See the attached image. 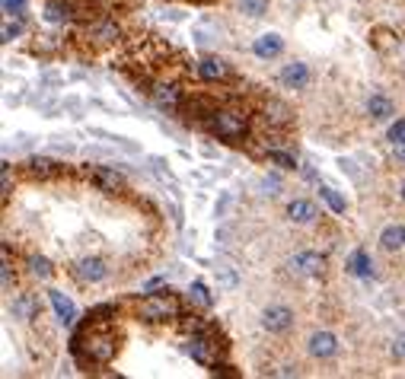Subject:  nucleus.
<instances>
[{
    "label": "nucleus",
    "mask_w": 405,
    "mask_h": 379,
    "mask_svg": "<svg viewBox=\"0 0 405 379\" xmlns=\"http://www.w3.org/2000/svg\"><path fill=\"white\" fill-rule=\"evenodd\" d=\"M71 351L77 354V361H80V363H96V367H106V363H112V357L119 354V338H115V332L106 325V319H99V313L93 309L86 328L74 335Z\"/></svg>",
    "instance_id": "1"
},
{
    "label": "nucleus",
    "mask_w": 405,
    "mask_h": 379,
    "mask_svg": "<svg viewBox=\"0 0 405 379\" xmlns=\"http://www.w3.org/2000/svg\"><path fill=\"white\" fill-rule=\"evenodd\" d=\"M134 313L140 322H173V319H182V303L175 293L163 290V293H147Z\"/></svg>",
    "instance_id": "2"
},
{
    "label": "nucleus",
    "mask_w": 405,
    "mask_h": 379,
    "mask_svg": "<svg viewBox=\"0 0 405 379\" xmlns=\"http://www.w3.org/2000/svg\"><path fill=\"white\" fill-rule=\"evenodd\" d=\"M204 128L211 131L214 138L236 144V140H243L249 134V118L243 109H214L211 118L204 121Z\"/></svg>",
    "instance_id": "3"
},
{
    "label": "nucleus",
    "mask_w": 405,
    "mask_h": 379,
    "mask_svg": "<svg viewBox=\"0 0 405 379\" xmlns=\"http://www.w3.org/2000/svg\"><path fill=\"white\" fill-rule=\"evenodd\" d=\"M262 325L271 335H287L294 328V309L291 306H268L265 313H262Z\"/></svg>",
    "instance_id": "4"
},
{
    "label": "nucleus",
    "mask_w": 405,
    "mask_h": 379,
    "mask_svg": "<svg viewBox=\"0 0 405 379\" xmlns=\"http://www.w3.org/2000/svg\"><path fill=\"white\" fill-rule=\"evenodd\" d=\"M83 176L90 179L93 185L99 188V192H106V194L121 192V188H125L121 172H115V169H109V166H86V169H83Z\"/></svg>",
    "instance_id": "5"
},
{
    "label": "nucleus",
    "mask_w": 405,
    "mask_h": 379,
    "mask_svg": "<svg viewBox=\"0 0 405 379\" xmlns=\"http://www.w3.org/2000/svg\"><path fill=\"white\" fill-rule=\"evenodd\" d=\"M71 271H74V278L80 280V284H99V280L109 278V268H106V261L96 259V255H86V259H80Z\"/></svg>",
    "instance_id": "6"
},
{
    "label": "nucleus",
    "mask_w": 405,
    "mask_h": 379,
    "mask_svg": "<svg viewBox=\"0 0 405 379\" xmlns=\"http://www.w3.org/2000/svg\"><path fill=\"white\" fill-rule=\"evenodd\" d=\"M262 121L268 128H287L294 121V112L287 109V102L281 99H265L262 102Z\"/></svg>",
    "instance_id": "7"
},
{
    "label": "nucleus",
    "mask_w": 405,
    "mask_h": 379,
    "mask_svg": "<svg viewBox=\"0 0 405 379\" xmlns=\"http://www.w3.org/2000/svg\"><path fill=\"white\" fill-rule=\"evenodd\" d=\"M287 220L300 223V226L316 223V220H319V207H316L313 201H306V198H294V201L287 204Z\"/></svg>",
    "instance_id": "8"
},
{
    "label": "nucleus",
    "mask_w": 405,
    "mask_h": 379,
    "mask_svg": "<svg viewBox=\"0 0 405 379\" xmlns=\"http://www.w3.org/2000/svg\"><path fill=\"white\" fill-rule=\"evenodd\" d=\"M86 36H90L96 45H115L121 38V29L115 19H99V23H93V26L86 29Z\"/></svg>",
    "instance_id": "9"
},
{
    "label": "nucleus",
    "mask_w": 405,
    "mask_h": 379,
    "mask_svg": "<svg viewBox=\"0 0 405 379\" xmlns=\"http://www.w3.org/2000/svg\"><path fill=\"white\" fill-rule=\"evenodd\" d=\"M38 296L36 293H19L13 303H10V313H13V319H19V322H32V319H38Z\"/></svg>",
    "instance_id": "10"
},
{
    "label": "nucleus",
    "mask_w": 405,
    "mask_h": 379,
    "mask_svg": "<svg viewBox=\"0 0 405 379\" xmlns=\"http://www.w3.org/2000/svg\"><path fill=\"white\" fill-rule=\"evenodd\" d=\"M154 102L166 112H175L182 105V86L179 83H157L154 86Z\"/></svg>",
    "instance_id": "11"
},
{
    "label": "nucleus",
    "mask_w": 405,
    "mask_h": 379,
    "mask_svg": "<svg viewBox=\"0 0 405 379\" xmlns=\"http://www.w3.org/2000/svg\"><path fill=\"white\" fill-rule=\"evenodd\" d=\"M281 83H284L287 90H306V83H310V67H306L304 61H291V64H284V70H281Z\"/></svg>",
    "instance_id": "12"
},
{
    "label": "nucleus",
    "mask_w": 405,
    "mask_h": 379,
    "mask_svg": "<svg viewBox=\"0 0 405 379\" xmlns=\"http://www.w3.org/2000/svg\"><path fill=\"white\" fill-rule=\"evenodd\" d=\"M252 51H256V57H262V61H271V57H278L284 51V38L278 36V32H265V36H258L256 42H252Z\"/></svg>",
    "instance_id": "13"
},
{
    "label": "nucleus",
    "mask_w": 405,
    "mask_h": 379,
    "mask_svg": "<svg viewBox=\"0 0 405 379\" xmlns=\"http://www.w3.org/2000/svg\"><path fill=\"white\" fill-rule=\"evenodd\" d=\"M198 77L208 80V83H221V80L230 77V67H227V61H221V57H201V61H198Z\"/></svg>",
    "instance_id": "14"
},
{
    "label": "nucleus",
    "mask_w": 405,
    "mask_h": 379,
    "mask_svg": "<svg viewBox=\"0 0 405 379\" xmlns=\"http://www.w3.org/2000/svg\"><path fill=\"white\" fill-rule=\"evenodd\" d=\"M80 16V10L71 0H48L45 3V19L48 23H74Z\"/></svg>",
    "instance_id": "15"
},
{
    "label": "nucleus",
    "mask_w": 405,
    "mask_h": 379,
    "mask_svg": "<svg viewBox=\"0 0 405 379\" xmlns=\"http://www.w3.org/2000/svg\"><path fill=\"white\" fill-rule=\"evenodd\" d=\"M306 351L313 354V357H319V361H326V357H332V354L339 351V338L332 332H316L310 338V344H306Z\"/></svg>",
    "instance_id": "16"
},
{
    "label": "nucleus",
    "mask_w": 405,
    "mask_h": 379,
    "mask_svg": "<svg viewBox=\"0 0 405 379\" xmlns=\"http://www.w3.org/2000/svg\"><path fill=\"white\" fill-rule=\"evenodd\" d=\"M297 271L300 274H306V278H319V274H326V259L319 255V252H300L294 259Z\"/></svg>",
    "instance_id": "17"
},
{
    "label": "nucleus",
    "mask_w": 405,
    "mask_h": 379,
    "mask_svg": "<svg viewBox=\"0 0 405 379\" xmlns=\"http://www.w3.org/2000/svg\"><path fill=\"white\" fill-rule=\"evenodd\" d=\"M58 172H61V166H58L55 159H48V157H29L26 159L29 179H55Z\"/></svg>",
    "instance_id": "18"
},
{
    "label": "nucleus",
    "mask_w": 405,
    "mask_h": 379,
    "mask_svg": "<svg viewBox=\"0 0 405 379\" xmlns=\"http://www.w3.org/2000/svg\"><path fill=\"white\" fill-rule=\"evenodd\" d=\"M367 115L373 121H389L393 115H396V105H393V99L389 96H383V93H373L367 99Z\"/></svg>",
    "instance_id": "19"
},
{
    "label": "nucleus",
    "mask_w": 405,
    "mask_h": 379,
    "mask_svg": "<svg viewBox=\"0 0 405 379\" xmlns=\"http://www.w3.org/2000/svg\"><path fill=\"white\" fill-rule=\"evenodd\" d=\"M380 246H383V252H405V226L402 223H389L386 230L380 233Z\"/></svg>",
    "instance_id": "20"
},
{
    "label": "nucleus",
    "mask_w": 405,
    "mask_h": 379,
    "mask_svg": "<svg viewBox=\"0 0 405 379\" xmlns=\"http://www.w3.org/2000/svg\"><path fill=\"white\" fill-rule=\"evenodd\" d=\"M48 300H51L58 319H61L64 325H71L77 319V309H74V303H71V296H64L61 290H48Z\"/></svg>",
    "instance_id": "21"
},
{
    "label": "nucleus",
    "mask_w": 405,
    "mask_h": 379,
    "mask_svg": "<svg viewBox=\"0 0 405 379\" xmlns=\"http://www.w3.org/2000/svg\"><path fill=\"white\" fill-rule=\"evenodd\" d=\"M348 271L354 274V278H373V261H370V255L364 249H358L354 255L348 259Z\"/></svg>",
    "instance_id": "22"
},
{
    "label": "nucleus",
    "mask_w": 405,
    "mask_h": 379,
    "mask_svg": "<svg viewBox=\"0 0 405 379\" xmlns=\"http://www.w3.org/2000/svg\"><path fill=\"white\" fill-rule=\"evenodd\" d=\"M195 38H198V45H214V42H221V26L214 19H204L195 26Z\"/></svg>",
    "instance_id": "23"
},
{
    "label": "nucleus",
    "mask_w": 405,
    "mask_h": 379,
    "mask_svg": "<svg viewBox=\"0 0 405 379\" xmlns=\"http://www.w3.org/2000/svg\"><path fill=\"white\" fill-rule=\"evenodd\" d=\"M188 303H195L198 309H211V306H214V296L208 293V287H204L201 280H195V284L188 287Z\"/></svg>",
    "instance_id": "24"
},
{
    "label": "nucleus",
    "mask_w": 405,
    "mask_h": 379,
    "mask_svg": "<svg viewBox=\"0 0 405 379\" xmlns=\"http://www.w3.org/2000/svg\"><path fill=\"white\" fill-rule=\"evenodd\" d=\"M214 278H217V287H223V290H233V287L240 284V274H236V268L233 265H217L214 268Z\"/></svg>",
    "instance_id": "25"
},
{
    "label": "nucleus",
    "mask_w": 405,
    "mask_h": 379,
    "mask_svg": "<svg viewBox=\"0 0 405 379\" xmlns=\"http://www.w3.org/2000/svg\"><path fill=\"white\" fill-rule=\"evenodd\" d=\"M29 268H32V274H36V278H42V280H48L51 274H55L51 261L42 259V255H32V259H29Z\"/></svg>",
    "instance_id": "26"
},
{
    "label": "nucleus",
    "mask_w": 405,
    "mask_h": 379,
    "mask_svg": "<svg viewBox=\"0 0 405 379\" xmlns=\"http://www.w3.org/2000/svg\"><path fill=\"white\" fill-rule=\"evenodd\" d=\"M319 194H323V201L329 204L335 213H345V198H341L335 188H329V185H319Z\"/></svg>",
    "instance_id": "27"
},
{
    "label": "nucleus",
    "mask_w": 405,
    "mask_h": 379,
    "mask_svg": "<svg viewBox=\"0 0 405 379\" xmlns=\"http://www.w3.org/2000/svg\"><path fill=\"white\" fill-rule=\"evenodd\" d=\"M240 13H246V16L258 19L268 13V0H240Z\"/></svg>",
    "instance_id": "28"
},
{
    "label": "nucleus",
    "mask_w": 405,
    "mask_h": 379,
    "mask_svg": "<svg viewBox=\"0 0 405 379\" xmlns=\"http://www.w3.org/2000/svg\"><path fill=\"white\" fill-rule=\"evenodd\" d=\"M268 159H271V163H275V166H281V169H297V159L291 157V153H284V150H268L265 153Z\"/></svg>",
    "instance_id": "29"
},
{
    "label": "nucleus",
    "mask_w": 405,
    "mask_h": 379,
    "mask_svg": "<svg viewBox=\"0 0 405 379\" xmlns=\"http://www.w3.org/2000/svg\"><path fill=\"white\" fill-rule=\"evenodd\" d=\"M389 140H393V147H405V121L402 118L389 128Z\"/></svg>",
    "instance_id": "30"
},
{
    "label": "nucleus",
    "mask_w": 405,
    "mask_h": 379,
    "mask_svg": "<svg viewBox=\"0 0 405 379\" xmlns=\"http://www.w3.org/2000/svg\"><path fill=\"white\" fill-rule=\"evenodd\" d=\"M10 192H13V185H10V163H3V166H0V198L7 201Z\"/></svg>",
    "instance_id": "31"
},
{
    "label": "nucleus",
    "mask_w": 405,
    "mask_h": 379,
    "mask_svg": "<svg viewBox=\"0 0 405 379\" xmlns=\"http://www.w3.org/2000/svg\"><path fill=\"white\" fill-rule=\"evenodd\" d=\"M262 188H265V194H278L281 179H278V176H265V179H262Z\"/></svg>",
    "instance_id": "32"
},
{
    "label": "nucleus",
    "mask_w": 405,
    "mask_h": 379,
    "mask_svg": "<svg viewBox=\"0 0 405 379\" xmlns=\"http://www.w3.org/2000/svg\"><path fill=\"white\" fill-rule=\"evenodd\" d=\"M3 10H7V13H13V16H19V13L26 10V0H3Z\"/></svg>",
    "instance_id": "33"
},
{
    "label": "nucleus",
    "mask_w": 405,
    "mask_h": 379,
    "mask_svg": "<svg viewBox=\"0 0 405 379\" xmlns=\"http://www.w3.org/2000/svg\"><path fill=\"white\" fill-rule=\"evenodd\" d=\"M19 32H23V26H19V23H7V26H3V42H13Z\"/></svg>",
    "instance_id": "34"
},
{
    "label": "nucleus",
    "mask_w": 405,
    "mask_h": 379,
    "mask_svg": "<svg viewBox=\"0 0 405 379\" xmlns=\"http://www.w3.org/2000/svg\"><path fill=\"white\" fill-rule=\"evenodd\" d=\"M0 274H3V290H10V284H13V268H10L7 259H3V268H0Z\"/></svg>",
    "instance_id": "35"
},
{
    "label": "nucleus",
    "mask_w": 405,
    "mask_h": 379,
    "mask_svg": "<svg viewBox=\"0 0 405 379\" xmlns=\"http://www.w3.org/2000/svg\"><path fill=\"white\" fill-rule=\"evenodd\" d=\"M393 354H396L399 361H405V335H399L396 341H393Z\"/></svg>",
    "instance_id": "36"
},
{
    "label": "nucleus",
    "mask_w": 405,
    "mask_h": 379,
    "mask_svg": "<svg viewBox=\"0 0 405 379\" xmlns=\"http://www.w3.org/2000/svg\"><path fill=\"white\" fill-rule=\"evenodd\" d=\"M402 198H405V188H402Z\"/></svg>",
    "instance_id": "37"
}]
</instances>
